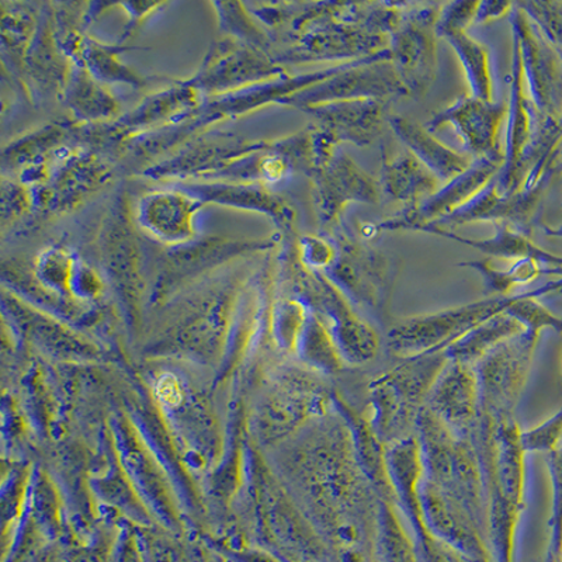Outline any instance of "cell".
I'll return each mask as SVG.
<instances>
[{"label":"cell","instance_id":"obj_6","mask_svg":"<svg viewBox=\"0 0 562 562\" xmlns=\"http://www.w3.org/2000/svg\"><path fill=\"white\" fill-rule=\"evenodd\" d=\"M509 16L527 92L544 124H557L562 104V79L554 49L518 3H514Z\"/></svg>","mask_w":562,"mask_h":562},{"label":"cell","instance_id":"obj_9","mask_svg":"<svg viewBox=\"0 0 562 562\" xmlns=\"http://www.w3.org/2000/svg\"><path fill=\"white\" fill-rule=\"evenodd\" d=\"M390 99L344 100L310 105L303 112L313 117L311 127L328 143L339 147L349 143L356 147H369L383 133L389 123Z\"/></svg>","mask_w":562,"mask_h":562},{"label":"cell","instance_id":"obj_15","mask_svg":"<svg viewBox=\"0 0 562 562\" xmlns=\"http://www.w3.org/2000/svg\"><path fill=\"white\" fill-rule=\"evenodd\" d=\"M381 192L393 202L405 203L406 207L429 199L443 186L438 176L425 167L408 149L381 154Z\"/></svg>","mask_w":562,"mask_h":562},{"label":"cell","instance_id":"obj_24","mask_svg":"<svg viewBox=\"0 0 562 562\" xmlns=\"http://www.w3.org/2000/svg\"><path fill=\"white\" fill-rule=\"evenodd\" d=\"M512 8H514V3L510 2H496V0H492V2H481L475 23H486L491 22V20L505 16V14L510 13Z\"/></svg>","mask_w":562,"mask_h":562},{"label":"cell","instance_id":"obj_5","mask_svg":"<svg viewBox=\"0 0 562 562\" xmlns=\"http://www.w3.org/2000/svg\"><path fill=\"white\" fill-rule=\"evenodd\" d=\"M316 217L323 233L333 234L345 225L344 213L351 203L379 204L380 180L361 169L342 149L311 170Z\"/></svg>","mask_w":562,"mask_h":562},{"label":"cell","instance_id":"obj_2","mask_svg":"<svg viewBox=\"0 0 562 562\" xmlns=\"http://www.w3.org/2000/svg\"><path fill=\"white\" fill-rule=\"evenodd\" d=\"M519 295H492L461 307L435 314L411 316L396 323L389 333V348L400 358L445 351L476 326L505 313Z\"/></svg>","mask_w":562,"mask_h":562},{"label":"cell","instance_id":"obj_14","mask_svg":"<svg viewBox=\"0 0 562 562\" xmlns=\"http://www.w3.org/2000/svg\"><path fill=\"white\" fill-rule=\"evenodd\" d=\"M203 204L215 203L228 207L259 211L272 217L278 227L290 231L295 213L293 207L279 194L260 184L186 183L180 184Z\"/></svg>","mask_w":562,"mask_h":562},{"label":"cell","instance_id":"obj_23","mask_svg":"<svg viewBox=\"0 0 562 562\" xmlns=\"http://www.w3.org/2000/svg\"><path fill=\"white\" fill-rule=\"evenodd\" d=\"M481 2H450L443 3L440 10L436 33L439 38L449 37L451 34L467 32L471 24L476 22V14Z\"/></svg>","mask_w":562,"mask_h":562},{"label":"cell","instance_id":"obj_17","mask_svg":"<svg viewBox=\"0 0 562 562\" xmlns=\"http://www.w3.org/2000/svg\"><path fill=\"white\" fill-rule=\"evenodd\" d=\"M416 231L456 240V243L480 250V252L485 254L488 258L516 259V262L521 259H536L543 263H562V259H557L554 256L537 248L529 237H526V235L518 233V231H515L506 224H496V234L488 239L460 237V235L454 234L453 231L435 227V225H424V227H419Z\"/></svg>","mask_w":562,"mask_h":562},{"label":"cell","instance_id":"obj_8","mask_svg":"<svg viewBox=\"0 0 562 562\" xmlns=\"http://www.w3.org/2000/svg\"><path fill=\"white\" fill-rule=\"evenodd\" d=\"M508 114V100L485 102L469 94L436 113L426 128L435 133L446 125H453L463 140L465 154L470 157L498 159L505 162V149L499 144V130Z\"/></svg>","mask_w":562,"mask_h":562},{"label":"cell","instance_id":"obj_22","mask_svg":"<svg viewBox=\"0 0 562 562\" xmlns=\"http://www.w3.org/2000/svg\"><path fill=\"white\" fill-rule=\"evenodd\" d=\"M297 252L301 263L314 270L325 272L336 259V246L328 235H305L297 239Z\"/></svg>","mask_w":562,"mask_h":562},{"label":"cell","instance_id":"obj_12","mask_svg":"<svg viewBox=\"0 0 562 562\" xmlns=\"http://www.w3.org/2000/svg\"><path fill=\"white\" fill-rule=\"evenodd\" d=\"M318 281L321 303L333 319L336 344L344 358L353 364L368 363L380 349L378 333L324 273H318Z\"/></svg>","mask_w":562,"mask_h":562},{"label":"cell","instance_id":"obj_4","mask_svg":"<svg viewBox=\"0 0 562 562\" xmlns=\"http://www.w3.org/2000/svg\"><path fill=\"white\" fill-rule=\"evenodd\" d=\"M409 98L403 79L391 63L390 48L374 57L349 63L333 78L283 100L303 110L310 105L344 100Z\"/></svg>","mask_w":562,"mask_h":562},{"label":"cell","instance_id":"obj_10","mask_svg":"<svg viewBox=\"0 0 562 562\" xmlns=\"http://www.w3.org/2000/svg\"><path fill=\"white\" fill-rule=\"evenodd\" d=\"M547 180L549 178L535 188H521L518 192L504 194L499 192L494 178L488 186H485L483 192L476 194L464 207L457 210L456 213L438 223L428 225L448 229L459 227V225L492 221L495 224L509 225L518 233L530 237Z\"/></svg>","mask_w":562,"mask_h":562},{"label":"cell","instance_id":"obj_19","mask_svg":"<svg viewBox=\"0 0 562 562\" xmlns=\"http://www.w3.org/2000/svg\"><path fill=\"white\" fill-rule=\"evenodd\" d=\"M64 93L70 110L83 122H102L119 112L117 102L102 82L78 65L70 70Z\"/></svg>","mask_w":562,"mask_h":562},{"label":"cell","instance_id":"obj_3","mask_svg":"<svg viewBox=\"0 0 562 562\" xmlns=\"http://www.w3.org/2000/svg\"><path fill=\"white\" fill-rule=\"evenodd\" d=\"M443 3L403 2L398 26L390 34L391 63L409 98H422L438 77V20Z\"/></svg>","mask_w":562,"mask_h":562},{"label":"cell","instance_id":"obj_13","mask_svg":"<svg viewBox=\"0 0 562 562\" xmlns=\"http://www.w3.org/2000/svg\"><path fill=\"white\" fill-rule=\"evenodd\" d=\"M429 409L451 430L467 429L476 418L480 398L479 374L473 366L449 359L431 389Z\"/></svg>","mask_w":562,"mask_h":562},{"label":"cell","instance_id":"obj_16","mask_svg":"<svg viewBox=\"0 0 562 562\" xmlns=\"http://www.w3.org/2000/svg\"><path fill=\"white\" fill-rule=\"evenodd\" d=\"M389 125L409 153L438 176L441 183L450 182L474 162L469 154L457 153L436 138L424 125L404 115H390Z\"/></svg>","mask_w":562,"mask_h":562},{"label":"cell","instance_id":"obj_1","mask_svg":"<svg viewBox=\"0 0 562 562\" xmlns=\"http://www.w3.org/2000/svg\"><path fill=\"white\" fill-rule=\"evenodd\" d=\"M326 235L336 246V259L325 270L326 278L342 291L356 310L383 318L398 274L395 260L364 240L356 239L346 225Z\"/></svg>","mask_w":562,"mask_h":562},{"label":"cell","instance_id":"obj_18","mask_svg":"<svg viewBox=\"0 0 562 562\" xmlns=\"http://www.w3.org/2000/svg\"><path fill=\"white\" fill-rule=\"evenodd\" d=\"M521 329H524V325L514 316L506 314L505 311L461 336L445 351L450 360L473 366L499 345L516 338L520 335Z\"/></svg>","mask_w":562,"mask_h":562},{"label":"cell","instance_id":"obj_11","mask_svg":"<svg viewBox=\"0 0 562 562\" xmlns=\"http://www.w3.org/2000/svg\"><path fill=\"white\" fill-rule=\"evenodd\" d=\"M203 205L180 186L178 189L158 190L139 200L135 223L150 238L178 248L193 243L195 217Z\"/></svg>","mask_w":562,"mask_h":562},{"label":"cell","instance_id":"obj_21","mask_svg":"<svg viewBox=\"0 0 562 562\" xmlns=\"http://www.w3.org/2000/svg\"><path fill=\"white\" fill-rule=\"evenodd\" d=\"M459 266L476 270L484 280L485 290L490 294L501 295V297L510 295V291L516 285L530 283L531 280L544 273L543 262L536 259L518 260L508 270L495 269L490 259L473 260V262H463Z\"/></svg>","mask_w":562,"mask_h":562},{"label":"cell","instance_id":"obj_20","mask_svg":"<svg viewBox=\"0 0 562 562\" xmlns=\"http://www.w3.org/2000/svg\"><path fill=\"white\" fill-rule=\"evenodd\" d=\"M445 40L453 47L461 67L464 68L471 90L470 97L494 102V80H492L488 48L470 37L467 32L451 34Z\"/></svg>","mask_w":562,"mask_h":562},{"label":"cell","instance_id":"obj_7","mask_svg":"<svg viewBox=\"0 0 562 562\" xmlns=\"http://www.w3.org/2000/svg\"><path fill=\"white\" fill-rule=\"evenodd\" d=\"M504 160L491 158H476L465 172L445 183L434 195L424 202L406 207L396 217L381 221L375 224L378 233L384 231H416L422 225L438 223L449 217L457 210L483 192L485 186L499 173Z\"/></svg>","mask_w":562,"mask_h":562}]
</instances>
